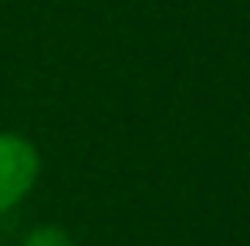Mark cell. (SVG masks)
Instances as JSON below:
<instances>
[{
	"label": "cell",
	"instance_id": "6da1fadb",
	"mask_svg": "<svg viewBox=\"0 0 250 246\" xmlns=\"http://www.w3.org/2000/svg\"><path fill=\"white\" fill-rule=\"evenodd\" d=\"M38 179V152L21 135H0V212L17 206Z\"/></svg>",
	"mask_w": 250,
	"mask_h": 246
},
{
	"label": "cell",
	"instance_id": "7a4b0ae2",
	"mask_svg": "<svg viewBox=\"0 0 250 246\" xmlns=\"http://www.w3.org/2000/svg\"><path fill=\"white\" fill-rule=\"evenodd\" d=\"M24 246H75V243H71V236H68L64 229H58V226H38V229L24 240Z\"/></svg>",
	"mask_w": 250,
	"mask_h": 246
}]
</instances>
